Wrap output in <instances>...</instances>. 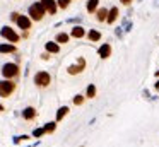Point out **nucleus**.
Segmentation results:
<instances>
[{
    "label": "nucleus",
    "mask_w": 159,
    "mask_h": 147,
    "mask_svg": "<svg viewBox=\"0 0 159 147\" xmlns=\"http://www.w3.org/2000/svg\"><path fill=\"white\" fill-rule=\"evenodd\" d=\"M22 116H24L26 120H33V118L36 116V109L33 108V106H28V108L22 111Z\"/></svg>",
    "instance_id": "11"
},
{
    "label": "nucleus",
    "mask_w": 159,
    "mask_h": 147,
    "mask_svg": "<svg viewBox=\"0 0 159 147\" xmlns=\"http://www.w3.org/2000/svg\"><path fill=\"white\" fill-rule=\"evenodd\" d=\"M14 91H16V82L0 80V96H2V98H9Z\"/></svg>",
    "instance_id": "2"
},
{
    "label": "nucleus",
    "mask_w": 159,
    "mask_h": 147,
    "mask_svg": "<svg viewBox=\"0 0 159 147\" xmlns=\"http://www.w3.org/2000/svg\"><path fill=\"white\" fill-rule=\"evenodd\" d=\"M67 113H69V108H67V106H62V108L57 111V122H60V120H62Z\"/></svg>",
    "instance_id": "16"
},
{
    "label": "nucleus",
    "mask_w": 159,
    "mask_h": 147,
    "mask_svg": "<svg viewBox=\"0 0 159 147\" xmlns=\"http://www.w3.org/2000/svg\"><path fill=\"white\" fill-rule=\"evenodd\" d=\"M57 43H69V34H65V33H60V34H57Z\"/></svg>",
    "instance_id": "19"
},
{
    "label": "nucleus",
    "mask_w": 159,
    "mask_h": 147,
    "mask_svg": "<svg viewBox=\"0 0 159 147\" xmlns=\"http://www.w3.org/2000/svg\"><path fill=\"white\" fill-rule=\"evenodd\" d=\"M55 126H57V123H55V122H50V123H46V125L43 126V128H45V132H50V133H52L53 130H55Z\"/></svg>",
    "instance_id": "20"
},
{
    "label": "nucleus",
    "mask_w": 159,
    "mask_h": 147,
    "mask_svg": "<svg viewBox=\"0 0 159 147\" xmlns=\"http://www.w3.org/2000/svg\"><path fill=\"white\" fill-rule=\"evenodd\" d=\"M94 96H96V87L91 84L89 87H87V98H94Z\"/></svg>",
    "instance_id": "21"
},
{
    "label": "nucleus",
    "mask_w": 159,
    "mask_h": 147,
    "mask_svg": "<svg viewBox=\"0 0 159 147\" xmlns=\"http://www.w3.org/2000/svg\"><path fill=\"white\" fill-rule=\"evenodd\" d=\"M16 46L14 44H0V53H14Z\"/></svg>",
    "instance_id": "14"
},
{
    "label": "nucleus",
    "mask_w": 159,
    "mask_h": 147,
    "mask_svg": "<svg viewBox=\"0 0 159 147\" xmlns=\"http://www.w3.org/2000/svg\"><path fill=\"white\" fill-rule=\"evenodd\" d=\"M43 133H45V128H36L34 132H33V135H34V137H41Z\"/></svg>",
    "instance_id": "23"
},
{
    "label": "nucleus",
    "mask_w": 159,
    "mask_h": 147,
    "mask_svg": "<svg viewBox=\"0 0 159 147\" xmlns=\"http://www.w3.org/2000/svg\"><path fill=\"white\" fill-rule=\"evenodd\" d=\"M84 67H86L84 58H79V63H77V65H70V67L67 68V72H69L70 75H75V74H80V72L84 70Z\"/></svg>",
    "instance_id": "6"
},
{
    "label": "nucleus",
    "mask_w": 159,
    "mask_h": 147,
    "mask_svg": "<svg viewBox=\"0 0 159 147\" xmlns=\"http://www.w3.org/2000/svg\"><path fill=\"white\" fill-rule=\"evenodd\" d=\"M45 7L41 5V2H36V3H33L31 7H29V16L33 17L34 21H41L43 19V16H45Z\"/></svg>",
    "instance_id": "1"
},
{
    "label": "nucleus",
    "mask_w": 159,
    "mask_h": 147,
    "mask_svg": "<svg viewBox=\"0 0 159 147\" xmlns=\"http://www.w3.org/2000/svg\"><path fill=\"white\" fill-rule=\"evenodd\" d=\"M156 87H157V89H159V80H157V84H156Z\"/></svg>",
    "instance_id": "28"
},
{
    "label": "nucleus",
    "mask_w": 159,
    "mask_h": 147,
    "mask_svg": "<svg viewBox=\"0 0 159 147\" xmlns=\"http://www.w3.org/2000/svg\"><path fill=\"white\" fill-rule=\"evenodd\" d=\"M41 5L45 7L46 12L50 14H55L57 12V2L55 0H41Z\"/></svg>",
    "instance_id": "8"
},
{
    "label": "nucleus",
    "mask_w": 159,
    "mask_h": 147,
    "mask_svg": "<svg viewBox=\"0 0 159 147\" xmlns=\"http://www.w3.org/2000/svg\"><path fill=\"white\" fill-rule=\"evenodd\" d=\"M98 53H99L101 58H108L111 55V46H110V44H103V46H99Z\"/></svg>",
    "instance_id": "9"
},
{
    "label": "nucleus",
    "mask_w": 159,
    "mask_h": 147,
    "mask_svg": "<svg viewBox=\"0 0 159 147\" xmlns=\"http://www.w3.org/2000/svg\"><path fill=\"white\" fill-rule=\"evenodd\" d=\"M50 82H52V77L48 72H38L34 75V84L39 87H46V85H50Z\"/></svg>",
    "instance_id": "3"
},
{
    "label": "nucleus",
    "mask_w": 159,
    "mask_h": 147,
    "mask_svg": "<svg viewBox=\"0 0 159 147\" xmlns=\"http://www.w3.org/2000/svg\"><path fill=\"white\" fill-rule=\"evenodd\" d=\"M116 17H118V9H116V7H113V9H111V10H108V16H106V22L113 24L115 21H116Z\"/></svg>",
    "instance_id": "10"
},
{
    "label": "nucleus",
    "mask_w": 159,
    "mask_h": 147,
    "mask_svg": "<svg viewBox=\"0 0 159 147\" xmlns=\"http://www.w3.org/2000/svg\"><path fill=\"white\" fill-rule=\"evenodd\" d=\"M98 5H99V0H89V2H87V10H89V12H94V10L98 9Z\"/></svg>",
    "instance_id": "17"
},
{
    "label": "nucleus",
    "mask_w": 159,
    "mask_h": 147,
    "mask_svg": "<svg viewBox=\"0 0 159 147\" xmlns=\"http://www.w3.org/2000/svg\"><path fill=\"white\" fill-rule=\"evenodd\" d=\"M106 16H108V9H99L98 10V21H99V22L106 21Z\"/></svg>",
    "instance_id": "18"
},
{
    "label": "nucleus",
    "mask_w": 159,
    "mask_h": 147,
    "mask_svg": "<svg viewBox=\"0 0 159 147\" xmlns=\"http://www.w3.org/2000/svg\"><path fill=\"white\" fill-rule=\"evenodd\" d=\"M84 103V96H75V98H74V104H82Z\"/></svg>",
    "instance_id": "22"
},
{
    "label": "nucleus",
    "mask_w": 159,
    "mask_h": 147,
    "mask_svg": "<svg viewBox=\"0 0 159 147\" xmlns=\"http://www.w3.org/2000/svg\"><path fill=\"white\" fill-rule=\"evenodd\" d=\"M156 77H159V70H157V72H156Z\"/></svg>",
    "instance_id": "27"
},
{
    "label": "nucleus",
    "mask_w": 159,
    "mask_h": 147,
    "mask_svg": "<svg viewBox=\"0 0 159 147\" xmlns=\"http://www.w3.org/2000/svg\"><path fill=\"white\" fill-rule=\"evenodd\" d=\"M0 34H2V36H4L5 39H9L11 43H17V41H19V34L16 33V31L12 29V27H9V26H4V27H2Z\"/></svg>",
    "instance_id": "5"
},
{
    "label": "nucleus",
    "mask_w": 159,
    "mask_h": 147,
    "mask_svg": "<svg viewBox=\"0 0 159 147\" xmlns=\"http://www.w3.org/2000/svg\"><path fill=\"white\" fill-rule=\"evenodd\" d=\"M16 22H17V26L21 27V29H29V27H31V19H29L28 16H17Z\"/></svg>",
    "instance_id": "7"
},
{
    "label": "nucleus",
    "mask_w": 159,
    "mask_h": 147,
    "mask_svg": "<svg viewBox=\"0 0 159 147\" xmlns=\"http://www.w3.org/2000/svg\"><path fill=\"white\" fill-rule=\"evenodd\" d=\"M46 51H50V53H58V51H60L58 43H53V41H48V43H46Z\"/></svg>",
    "instance_id": "12"
},
{
    "label": "nucleus",
    "mask_w": 159,
    "mask_h": 147,
    "mask_svg": "<svg viewBox=\"0 0 159 147\" xmlns=\"http://www.w3.org/2000/svg\"><path fill=\"white\" fill-rule=\"evenodd\" d=\"M69 2L70 0H58V5L62 7V9H67V7H69Z\"/></svg>",
    "instance_id": "24"
},
{
    "label": "nucleus",
    "mask_w": 159,
    "mask_h": 147,
    "mask_svg": "<svg viewBox=\"0 0 159 147\" xmlns=\"http://www.w3.org/2000/svg\"><path fill=\"white\" fill-rule=\"evenodd\" d=\"M0 111H4V106H2V104H0Z\"/></svg>",
    "instance_id": "26"
},
{
    "label": "nucleus",
    "mask_w": 159,
    "mask_h": 147,
    "mask_svg": "<svg viewBox=\"0 0 159 147\" xmlns=\"http://www.w3.org/2000/svg\"><path fill=\"white\" fill-rule=\"evenodd\" d=\"M87 38H89L91 41H99V39H101V33H99V31L91 29V31H89V34H87Z\"/></svg>",
    "instance_id": "15"
},
{
    "label": "nucleus",
    "mask_w": 159,
    "mask_h": 147,
    "mask_svg": "<svg viewBox=\"0 0 159 147\" xmlns=\"http://www.w3.org/2000/svg\"><path fill=\"white\" fill-rule=\"evenodd\" d=\"M72 34L74 38H82L84 34H86V31H84V27H80V26H75V27H72Z\"/></svg>",
    "instance_id": "13"
},
{
    "label": "nucleus",
    "mask_w": 159,
    "mask_h": 147,
    "mask_svg": "<svg viewBox=\"0 0 159 147\" xmlns=\"http://www.w3.org/2000/svg\"><path fill=\"white\" fill-rule=\"evenodd\" d=\"M121 3H123V5H130L132 0H121Z\"/></svg>",
    "instance_id": "25"
},
{
    "label": "nucleus",
    "mask_w": 159,
    "mask_h": 147,
    "mask_svg": "<svg viewBox=\"0 0 159 147\" xmlns=\"http://www.w3.org/2000/svg\"><path fill=\"white\" fill-rule=\"evenodd\" d=\"M2 74H4L5 79H12L19 74V67L16 63H5L4 67H2Z\"/></svg>",
    "instance_id": "4"
}]
</instances>
